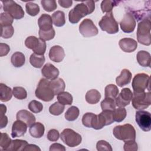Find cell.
I'll use <instances>...</instances> for the list:
<instances>
[{"label":"cell","mask_w":151,"mask_h":151,"mask_svg":"<svg viewBox=\"0 0 151 151\" xmlns=\"http://www.w3.org/2000/svg\"><path fill=\"white\" fill-rule=\"evenodd\" d=\"M95 9V2L92 0L82 1L77 4L68 13L69 21L71 24H76L88 14H91Z\"/></svg>","instance_id":"6da1fadb"},{"label":"cell","mask_w":151,"mask_h":151,"mask_svg":"<svg viewBox=\"0 0 151 151\" xmlns=\"http://www.w3.org/2000/svg\"><path fill=\"white\" fill-rule=\"evenodd\" d=\"M150 29L151 22L150 18L143 19L139 22L136 35L137 41L140 44L147 46L150 45Z\"/></svg>","instance_id":"7a4b0ae2"},{"label":"cell","mask_w":151,"mask_h":151,"mask_svg":"<svg viewBox=\"0 0 151 151\" xmlns=\"http://www.w3.org/2000/svg\"><path fill=\"white\" fill-rule=\"evenodd\" d=\"M35 94L38 99L45 102L52 100L55 96L51 87L50 81L44 78L40 80L35 90Z\"/></svg>","instance_id":"3957f363"},{"label":"cell","mask_w":151,"mask_h":151,"mask_svg":"<svg viewBox=\"0 0 151 151\" xmlns=\"http://www.w3.org/2000/svg\"><path fill=\"white\" fill-rule=\"evenodd\" d=\"M113 133L117 139L124 142L129 140H135L136 139V130L130 124L115 126L113 129Z\"/></svg>","instance_id":"277c9868"},{"label":"cell","mask_w":151,"mask_h":151,"mask_svg":"<svg viewBox=\"0 0 151 151\" xmlns=\"http://www.w3.org/2000/svg\"><path fill=\"white\" fill-rule=\"evenodd\" d=\"M101 29L109 34H116L119 32V25L114 18L112 11L107 13L99 22Z\"/></svg>","instance_id":"5b68a950"},{"label":"cell","mask_w":151,"mask_h":151,"mask_svg":"<svg viewBox=\"0 0 151 151\" xmlns=\"http://www.w3.org/2000/svg\"><path fill=\"white\" fill-rule=\"evenodd\" d=\"M132 103L136 110H143L151 104V94L148 92H134L132 99Z\"/></svg>","instance_id":"8992f818"},{"label":"cell","mask_w":151,"mask_h":151,"mask_svg":"<svg viewBox=\"0 0 151 151\" xmlns=\"http://www.w3.org/2000/svg\"><path fill=\"white\" fill-rule=\"evenodd\" d=\"M150 76L145 73H138L134 76L132 80V86L134 92H143L146 89L150 91Z\"/></svg>","instance_id":"52a82bcc"},{"label":"cell","mask_w":151,"mask_h":151,"mask_svg":"<svg viewBox=\"0 0 151 151\" xmlns=\"http://www.w3.org/2000/svg\"><path fill=\"white\" fill-rule=\"evenodd\" d=\"M60 138L64 143L71 147L79 145L82 140L81 135L71 129H64L60 134Z\"/></svg>","instance_id":"ba28073f"},{"label":"cell","mask_w":151,"mask_h":151,"mask_svg":"<svg viewBox=\"0 0 151 151\" xmlns=\"http://www.w3.org/2000/svg\"><path fill=\"white\" fill-rule=\"evenodd\" d=\"M25 45L38 55H43L46 51L47 45L45 41L35 36L28 37L25 41Z\"/></svg>","instance_id":"9c48e42d"},{"label":"cell","mask_w":151,"mask_h":151,"mask_svg":"<svg viewBox=\"0 0 151 151\" xmlns=\"http://www.w3.org/2000/svg\"><path fill=\"white\" fill-rule=\"evenodd\" d=\"M3 9L5 12L9 14L14 19H20L24 17V11L21 5L14 1H2Z\"/></svg>","instance_id":"30bf717a"},{"label":"cell","mask_w":151,"mask_h":151,"mask_svg":"<svg viewBox=\"0 0 151 151\" xmlns=\"http://www.w3.org/2000/svg\"><path fill=\"white\" fill-rule=\"evenodd\" d=\"M135 119L139 127L145 132L151 129V114L149 111L139 110L136 112Z\"/></svg>","instance_id":"8fae6325"},{"label":"cell","mask_w":151,"mask_h":151,"mask_svg":"<svg viewBox=\"0 0 151 151\" xmlns=\"http://www.w3.org/2000/svg\"><path fill=\"white\" fill-rule=\"evenodd\" d=\"M79 31L84 37L96 36L99 33V30L94 22L90 19H84L79 25Z\"/></svg>","instance_id":"7c38bea8"},{"label":"cell","mask_w":151,"mask_h":151,"mask_svg":"<svg viewBox=\"0 0 151 151\" xmlns=\"http://www.w3.org/2000/svg\"><path fill=\"white\" fill-rule=\"evenodd\" d=\"M136 25L135 18L131 12L125 14L120 22L121 29L126 33H131L133 32L135 29Z\"/></svg>","instance_id":"4fadbf2b"},{"label":"cell","mask_w":151,"mask_h":151,"mask_svg":"<svg viewBox=\"0 0 151 151\" xmlns=\"http://www.w3.org/2000/svg\"><path fill=\"white\" fill-rule=\"evenodd\" d=\"M133 93L129 88H124L114 99L116 106L119 107H124L129 105L132 100Z\"/></svg>","instance_id":"5bb4252c"},{"label":"cell","mask_w":151,"mask_h":151,"mask_svg":"<svg viewBox=\"0 0 151 151\" xmlns=\"http://www.w3.org/2000/svg\"><path fill=\"white\" fill-rule=\"evenodd\" d=\"M119 45L121 50L126 52H132L137 47V41L131 38H124L120 40Z\"/></svg>","instance_id":"9a60e30c"},{"label":"cell","mask_w":151,"mask_h":151,"mask_svg":"<svg viewBox=\"0 0 151 151\" xmlns=\"http://www.w3.org/2000/svg\"><path fill=\"white\" fill-rule=\"evenodd\" d=\"M42 76L48 80H54L59 75V70L53 64L51 63L45 64L41 70Z\"/></svg>","instance_id":"2e32d148"},{"label":"cell","mask_w":151,"mask_h":151,"mask_svg":"<svg viewBox=\"0 0 151 151\" xmlns=\"http://www.w3.org/2000/svg\"><path fill=\"white\" fill-rule=\"evenodd\" d=\"M27 124L21 120L15 121L12 126L11 136L13 138L24 136L27 130Z\"/></svg>","instance_id":"e0dca14e"},{"label":"cell","mask_w":151,"mask_h":151,"mask_svg":"<svg viewBox=\"0 0 151 151\" xmlns=\"http://www.w3.org/2000/svg\"><path fill=\"white\" fill-rule=\"evenodd\" d=\"M50 59L55 63H60L63 61L65 57L64 50L60 45L52 46L49 51Z\"/></svg>","instance_id":"ac0fdd59"},{"label":"cell","mask_w":151,"mask_h":151,"mask_svg":"<svg viewBox=\"0 0 151 151\" xmlns=\"http://www.w3.org/2000/svg\"><path fill=\"white\" fill-rule=\"evenodd\" d=\"M17 119L25 123L28 126H31L35 122V116L27 110H21L17 113Z\"/></svg>","instance_id":"d6986e66"},{"label":"cell","mask_w":151,"mask_h":151,"mask_svg":"<svg viewBox=\"0 0 151 151\" xmlns=\"http://www.w3.org/2000/svg\"><path fill=\"white\" fill-rule=\"evenodd\" d=\"M52 17L46 14H42L38 20V24L40 30L48 31L52 29Z\"/></svg>","instance_id":"ffe728a7"},{"label":"cell","mask_w":151,"mask_h":151,"mask_svg":"<svg viewBox=\"0 0 151 151\" xmlns=\"http://www.w3.org/2000/svg\"><path fill=\"white\" fill-rule=\"evenodd\" d=\"M132 79L131 72L126 68L123 69L121 71L120 74L116 77V84L120 87L128 84Z\"/></svg>","instance_id":"44dd1931"},{"label":"cell","mask_w":151,"mask_h":151,"mask_svg":"<svg viewBox=\"0 0 151 151\" xmlns=\"http://www.w3.org/2000/svg\"><path fill=\"white\" fill-rule=\"evenodd\" d=\"M45 127L42 123L36 122L33 123L29 127V132L31 136L34 138H41L44 134Z\"/></svg>","instance_id":"7402d4cb"},{"label":"cell","mask_w":151,"mask_h":151,"mask_svg":"<svg viewBox=\"0 0 151 151\" xmlns=\"http://www.w3.org/2000/svg\"><path fill=\"white\" fill-rule=\"evenodd\" d=\"M136 59L139 64L142 67H150L151 57L149 52L146 51H139L136 55Z\"/></svg>","instance_id":"603a6c76"},{"label":"cell","mask_w":151,"mask_h":151,"mask_svg":"<svg viewBox=\"0 0 151 151\" xmlns=\"http://www.w3.org/2000/svg\"><path fill=\"white\" fill-rule=\"evenodd\" d=\"M50 83L55 95H58L59 93L64 91L65 90V82L61 78H57L52 80L50 81Z\"/></svg>","instance_id":"cb8c5ba5"},{"label":"cell","mask_w":151,"mask_h":151,"mask_svg":"<svg viewBox=\"0 0 151 151\" xmlns=\"http://www.w3.org/2000/svg\"><path fill=\"white\" fill-rule=\"evenodd\" d=\"M13 93L12 89L3 83L0 84V100L2 102H6L9 101Z\"/></svg>","instance_id":"d4e9b609"},{"label":"cell","mask_w":151,"mask_h":151,"mask_svg":"<svg viewBox=\"0 0 151 151\" xmlns=\"http://www.w3.org/2000/svg\"><path fill=\"white\" fill-rule=\"evenodd\" d=\"M86 100L90 104H97L101 99V94L100 92L96 89H91L88 90L86 94Z\"/></svg>","instance_id":"484cf974"},{"label":"cell","mask_w":151,"mask_h":151,"mask_svg":"<svg viewBox=\"0 0 151 151\" xmlns=\"http://www.w3.org/2000/svg\"><path fill=\"white\" fill-rule=\"evenodd\" d=\"M52 19L55 26L61 27L65 24V14L63 11H57L52 15Z\"/></svg>","instance_id":"4316f807"},{"label":"cell","mask_w":151,"mask_h":151,"mask_svg":"<svg viewBox=\"0 0 151 151\" xmlns=\"http://www.w3.org/2000/svg\"><path fill=\"white\" fill-rule=\"evenodd\" d=\"M11 61L12 64L15 67H21L25 64V55L23 53L17 51L12 55L11 58Z\"/></svg>","instance_id":"83f0119b"},{"label":"cell","mask_w":151,"mask_h":151,"mask_svg":"<svg viewBox=\"0 0 151 151\" xmlns=\"http://www.w3.org/2000/svg\"><path fill=\"white\" fill-rule=\"evenodd\" d=\"M45 58L44 55H38L35 53H32L29 57L30 64L35 68H40L45 63Z\"/></svg>","instance_id":"f1b7e54d"},{"label":"cell","mask_w":151,"mask_h":151,"mask_svg":"<svg viewBox=\"0 0 151 151\" xmlns=\"http://www.w3.org/2000/svg\"><path fill=\"white\" fill-rule=\"evenodd\" d=\"M119 88L116 85L113 84H110L106 86L105 87L104 97L105 98H111L115 99L119 94Z\"/></svg>","instance_id":"f546056e"},{"label":"cell","mask_w":151,"mask_h":151,"mask_svg":"<svg viewBox=\"0 0 151 151\" xmlns=\"http://www.w3.org/2000/svg\"><path fill=\"white\" fill-rule=\"evenodd\" d=\"M80 114V110L76 106H73L68 109L65 113V119L70 122L74 121L76 120Z\"/></svg>","instance_id":"4dcf8cb0"},{"label":"cell","mask_w":151,"mask_h":151,"mask_svg":"<svg viewBox=\"0 0 151 151\" xmlns=\"http://www.w3.org/2000/svg\"><path fill=\"white\" fill-rule=\"evenodd\" d=\"M58 101L63 105H71L73 98L71 94L67 91H63L57 95Z\"/></svg>","instance_id":"1f68e13d"},{"label":"cell","mask_w":151,"mask_h":151,"mask_svg":"<svg viewBox=\"0 0 151 151\" xmlns=\"http://www.w3.org/2000/svg\"><path fill=\"white\" fill-rule=\"evenodd\" d=\"M127 111L124 107H119L113 111V117L114 122H121L126 117Z\"/></svg>","instance_id":"d6a6232c"},{"label":"cell","mask_w":151,"mask_h":151,"mask_svg":"<svg viewBox=\"0 0 151 151\" xmlns=\"http://www.w3.org/2000/svg\"><path fill=\"white\" fill-rule=\"evenodd\" d=\"M96 114L93 113H86L82 117V123L87 127L92 128L94 123Z\"/></svg>","instance_id":"836d02e7"},{"label":"cell","mask_w":151,"mask_h":151,"mask_svg":"<svg viewBox=\"0 0 151 151\" xmlns=\"http://www.w3.org/2000/svg\"><path fill=\"white\" fill-rule=\"evenodd\" d=\"M0 139V147L2 150H9L11 146L12 140L9 137L8 134L5 133H1Z\"/></svg>","instance_id":"e575fe53"},{"label":"cell","mask_w":151,"mask_h":151,"mask_svg":"<svg viewBox=\"0 0 151 151\" xmlns=\"http://www.w3.org/2000/svg\"><path fill=\"white\" fill-rule=\"evenodd\" d=\"M28 142L24 140L21 139H15L12 141L11 146L9 149V150H24L26 146L28 145Z\"/></svg>","instance_id":"d590c367"},{"label":"cell","mask_w":151,"mask_h":151,"mask_svg":"<svg viewBox=\"0 0 151 151\" xmlns=\"http://www.w3.org/2000/svg\"><path fill=\"white\" fill-rule=\"evenodd\" d=\"M119 1L112 0H104L101 3V9L103 12L109 13L111 12L113 8L117 6L119 4Z\"/></svg>","instance_id":"8d00e7d4"},{"label":"cell","mask_w":151,"mask_h":151,"mask_svg":"<svg viewBox=\"0 0 151 151\" xmlns=\"http://www.w3.org/2000/svg\"><path fill=\"white\" fill-rule=\"evenodd\" d=\"M100 105L102 110L113 111L116 106L114 99L111 98H105L101 102Z\"/></svg>","instance_id":"74e56055"},{"label":"cell","mask_w":151,"mask_h":151,"mask_svg":"<svg viewBox=\"0 0 151 151\" xmlns=\"http://www.w3.org/2000/svg\"><path fill=\"white\" fill-rule=\"evenodd\" d=\"M64 105L60 103L58 101H56L51 104L49 107V112L54 116L60 115L64 110Z\"/></svg>","instance_id":"f35d334b"},{"label":"cell","mask_w":151,"mask_h":151,"mask_svg":"<svg viewBox=\"0 0 151 151\" xmlns=\"http://www.w3.org/2000/svg\"><path fill=\"white\" fill-rule=\"evenodd\" d=\"M25 9L27 13L32 17L36 16L40 11L38 5L31 2H29L26 4Z\"/></svg>","instance_id":"ab89813d"},{"label":"cell","mask_w":151,"mask_h":151,"mask_svg":"<svg viewBox=\"0 0 151 151\" xmlns=\"http://www.w3.org/2000/svg\"><path fill=\"white\" fill-rule=\"evenodd\" d=\"M13 17L7 12H2L0 15V24L1 27L12 25L13 23Z\"/></svg>","instance_id":"60d3db41"},{"label":"cell","mask_w":151,"mask_h":151,"mask_svg":"<svg viewBox=\"0 0 151 151\" xmlns=\"http://www.w3.org/2000/svg\"><path fill=\"white\" fill-rule=\"evenodd\" d=\"M41 4L43 9L48 12L54 11L57 8L56 1L54 0H42Z\"/></svg>","instance_id":"b9f144b4"},{"label":"cell","mask_w":151,"mask_h":151,"mask_svg":"<svg viewBox=\"0 0 151 151\" xmlns=\"http://www.w3.org/2000/svg\"><path fill=\"white\" fill-rule=\"evenodd\" d=\"M13 96L17 99L24 100L27 97L26 90L22 87H14L12 90Z\"/></svg>","instance_id":"7bdbcfd3"},{"label":"cell","mask_w":151,"mask_h":151,"mask_svg":"<svg viewBox=\"0 0 151 151\" xmlns=\"http://www.w3.org/2000/svg\"><path fill=\"white\" fill-rule=\"evenodd\" d=\"M38 34L40 38L43 40L44 41H49L54 38L55 32L54 28L48 31H42L39 29Z\"/></svg>","instance_id":"ee69618b"},{"label":"cell","mask_w":151,"mask_h":151,"mask_svg":"<svg viewBox=\"0 0 151 151\" xmlns=\"http://www.w3.org/2000/svg\"><path fill=\"white\" fill-rule=\"evenodd\" d=\"M28 107L29 110L34 113H40L43 109L42 104L35 100L31 101L28 105Z\"/></svg>","instance_id":"f6af8a7d"},{"label":"cell","mask_w":151,"mask_h":151,"mask_svg":"<svg viewBox=\"0 0 151 151\" xmlns=\"http://www.w3.org/2000/svg\"><path fill=\"white\" fill-rule=\"evenodd\" d=\"M96 148L97 150L99 151H112V147L110 144L104 140H101L97 142L96 144Z\"/></svg>","instance_id":"bcb514c9"},{"label":"cell","mask_w":151,"mask_h":151,"mask_svg":"<svg viewBox=\"0 0 151 151\" xmlns=\"http://www.w3.org/2000/svg\"><path fill=\"white\" fill-rule=\"evenodd\" d=\"M1 37L8 39L11 38L14 33V28L12 25L1 27Z\"/></svg>","instance_id":"7dc6e473"},{"label":"cell","mask_w":151,"mask_h":151,"mask_svg":"<svg viewBox=\"0 0 151 151\" xmlns=\"http://www.w3.org/2000/svg\"><path fill=\"white\" fill-rule=\"evenodd\" d=\"M123 149L125 151H136L138 149L137 144L135 140H129L125 142Z\"/></svg>","instance_id":"c3c4849f"},{"label":"cell","mask_w":151,"mask_h":151,"mask_svg":"<svg viewBox=\"0 0 151 151\" xmlns=\"http://www.w3.org/2000/svg\"><path fill=\"white\" fill-rule=\"evenodd\" d=\"M60 137V133L56 129H51L48 131L47 137L48 140L51 142H55L58 140Z\"/></svg>","instance_id":"681fc988"},{"label":"cell","mask_w":151,"mask_h":151,"mask_svg":"<svg viewBox=\"0 0 151 151\" xmlns=\"http://www.w3.org/2000/svg\"><path fill=\"white\" fill-rule=\"evenodd\" d=\"M10 51V47L6 44H0V56L3 57L6 55Z\"/></svg>","instance_id":"f907efd6"},{"label":"cell","mask_w":151,"mask_h":151,"mask_svg":"<svg viewBox=\"0 0 151 151\" xmlns=\"http://www.w3.org/2000/svg\"><path fill=\"white\" fill-rule=\"evenodd\" d=\"M66 150L65 147L62 145L61 144L58 143H54L52 144L50 147V151H55V150H59V151H65Z\"/></svg>","instance_id":"816d5d0a"},{"label":"cell","mask_w":151,"mask_h":151,"mask_svg":"<svg viewBox=\"0 0 151 151\" xmlns=\"http://www.w3.org/2000/svg\"><path fill=\"white\" fill-rule=\"evenodd\" d=\"M58 3L61 7L64 8H68L71 6L73 1L71 0H58Z\"/></svg>","instance_id":"f5cc1de1"},{"label":"cell","mask_w":151,"mask_h":151,"mask_svg":"<svg viewBox=\"0 0 151 151\" xmlns=\"http://www.w3.org/2000/svg\"><path fill=\"white\" fill-rule=\"evenodd\" d=\"M26 150H34V151H40L41 149L39 147H38L37 145H33V144H28L26 147H25V149H24V151H26Z\"/></svg>","instance_id":"db71d44e"},{"label":"cell","mask_w":151,"mask_h":151,"mask_svg":"<svg viewBox=\"0 0 151 151\" xmlns=\"http://www.w3.org/2000/svg\"><path fill=\"white\" fill-rule=\"evenodd\" d=\"M0 129H3L4 127H6L8 123V118L5 115L4 116H1V120H0Z\"/></svg>","instance_id":"11a10c76"},{"label":"cell","mask_w":151,"mask_h":151,"mask_svg":"<svg viewBox=\"0 0 151 151\" xmlns=\"http://www.w3.org/2000/svg\"><path fill=\"white\" fill-rule=\"evenodd\" d=\"M6 111V107L5 105L1 104V116H4L5 114Z\"/></svg>","instance_id":"9f6ffc18"}]
</instances>
